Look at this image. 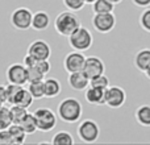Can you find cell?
<instances>
[{
  "label": "cell",
  "instance_id": "10",
  "mask_svg": "<svg viewBox=\"0 0 150 145\" xmlns=\"http://www.w3.org/2000/svg\"><path fill=\"white\" fill-rule=\"evenodd\" d=\"M127 100V92L124 88L120 86H109L107 88V95H105V106L109 108L117 109L122 107Z\"/></svg>",
  "mask_w": 150,
  "mask_h": 145
},
{
  "label": "cell",
  "instance_id": "39",
  "mask_svg": "<svg viewBox=\"0 0 150 145\" xmlns=\"http://www.w3.org/2000/svg\"><path fill=\"white\" fill-rule=\"evenodd\" d=\"M84 1H86V4H92L95 0H84Z\"/></svg>",
  "mask_w": 150,
  "mask_h": 145
},
{
  "label": "cell",
  "instance_id": "19",
  "mask_svg": "<svg viewBox=\"0 0 150 145\" xmlns=\"http://www.w3.org/2000/svg\"><path fill=\"white\" fill-rule=\"evenodd\" d=\"M33 95L30 94V91L28 90V88H21L20 92L17 94V96H16L15 99V103L13 104H17V106H21L24 107V108H29V107L33 104Z\"/></svg>",
  "mask_w": 150,
  "mask_h": 145
},
{
  "label": "cell",
  "instance_id": "33",
  "mask_svg": "<svg viewBox=\"0 0 150 145\" xmlns=\"http://www.w3.org/2000/svg\"><path fill=\"white\" fill-rule=\"evenodd\" d=\"M37 68L41 70L42 74L46 75L47 72H49L50 70H52V65H50L49 60H41V61H37Z\"/></svg>",
  "mask_w": 150,
  "mask_h": 145
},
{
  "label": "cell",
  "instance_id": "24",
  "mask_svg": "<svg viewBox=\"0 0 150 145\" xmlns=\"http://www.w3.org/2000/svg\"><path fill=\"white\" fill-rule=\"evenodd\" d=\"M28 90L33 95L34 99H42L45 98V79L42 80H36V82L29 83Z\"/></svg>",
  "mask_w": 150,
  "mask_h": 145
},
{
  "label": "cell",
  "instance_id": "8",
  "mask_svg": "<svg viewBox=\"0 0 150 145\" xmlns=\"http://www.w3.org/2000/svg\"><path fill=\"white\" fill-rule=\"evenodd\" d=\"M5 77L8 83L24 86L25 83H28V69L24 63H12L8 66Z\"/></svg>",
  "mask_w": 150,
  "mask_h": 145
},
{
  "label": "cell",
  "instance_id": "7",
  "mask_svg": "<svg viewBox=\"0 0 150 145\" xmlns=\"http://www.w3.org/2000/svg\"><path fill=\"white\" fill-rule=\"evenodd\" d=\"M91 24L96 32L101 34H107L113 31L116 26V16L113 15V12L93 13L92 18H91Z\"/></svg>",
  "mask_w": 150,
  "mask_h": 145
},
{
  "label": "cell",
  "instance_id": "38",
  "mask_svg": "<svg viewBox=\"0 0 150 145\" xmlns=\"http://www.w3.org/2000/svg\"><path fill=\"white\" fill-rule=\"evenodd\" d=\"M111 1H112V3H113V4H115V5H116V4H120V3H121V1H122V0H111Z\"/></svg>",
  "mask_w": 150,
  "mask_h": 145
},
{
  "label": "cell",
  "instance_id": "14",
  "mask_svg": "<svg viewBox=\"0 0 150 145\" xmlns=\"http://www.w3.org/2000/svg\"><path fill=\"white\" fill-rule=\"evenodd\" d=\"M90 78L86 75L84 71H76L70 72L67 78V83L73 90L75 91H84L90 86Z\"/></svg>",
  "mask_w": 150,
  "mask_h": 145
},
{
  "label": "cell",
  "instance_id": "36",
  "mask_svg": "<svg viewBox=\"0 0 150 145\" xmlns=\"http://www.w3.org/2000/svg\"><path fill=\"white\" fill-rule=\"evenodd\" d=\"M0 100L3 103H7V86L0 85Z\"/></svg>",
  "mask_w": 150,
  "mask_h": 145
},
{
  "label": "cell",
  "instance_id": "4",
  "mask_svg": "<svg viewBox=\"0 0 150 145\" xmlns=\"http://www.w3.org/2000/svg\"><path fill=\"white\" fill-rule=\"evenodd\" d=\"M76 133L80 141L86 144H92L98 141L99 135H100V128L95 120L86 119L82 123H79L76 128Z\"/></svg>",
  "mask_w": 150,
  "mask_h": 145
},
{
  "label": "cell",
  "instance_id": "5",
  "mask_svg": "<svg viewBox=\"0 0 150 145\" xmlns=\"http://www.w3.org/2000/svg\"><path fill=\"white\" fill-rule=\"evenodd\" d=\"M37 122V128L41 132H50L57 127V115L47 107H40L33 112Z\"/></svg>",
  "mask_w": 150,
  "mask_h": 145
},
{
  "label": "cell",
  "instance_id": "6",
  "mask_svg": "<svg viewBox=\"0 0 150 145\" xmlns=\"http://www.w3.org/2000/svg\"><path fill=\"white\" fill-rule=\"evenodd\" d=\"M33 15L34 13L29 8L18 7L11 13V24L17 31H28L32 28Z\"/></svg>",
  "mask_w": 150,
  "mask_h": 145
},
{
  "label": "cell",
  "instance_id": "27",
  "mask_svg": "<svg viewBox=\"0 0 150 145\" xmlns=\"http://www.w3.org/2000/svg\"><path fill=\"white\" fill-rule=\"evenodd\" d=\"M7 86V103L12 106L15 103V99L17 96V94L20 92V90L23 88V86L20 85H15V83H8Z\"/></svg>",
  "mask_w": 150,
  "mask_h": 145
},
{
  "label": "cell",
  "instance_id": "13",
  "mask_svg": "<svg viewBox=\"0 0 150 145\" xmlns=\"http://www.w3.org/2000/svg\"><path fill=\"white\" fill-rule=\"evenodd\" d=\"M105 95H107L105 88L93 87V86H88V88L84 92L86 100L91 106H103V104H105Z\"/></svg>",
  "mask_w": 150,
  "mask_h": 145
},
{
  "label": "cell",
  "instance_id": "20",
  "mask_svg": "<svg viewBox=\"0 0 150 145\" xmlns=\"http://www.w3.org/2000/svg\"><path fill=\"white\" fill-rule=\"evenodd\" d=\"M8 131H9V133L12 135V139H13V143L15 144H24L25 143V139L26 136H28V133L24 131V128L21 127L20 124H16V123H13L12 125H11L9 128H8Z\"/></svg>",
  "mask_w": 150,
  "mask_h": 145
},
{
  "label": "cell",
  "instance_id": "2",
  "mask_svg": "<svg viewBox=\"0 0 150 145\" xmlns=\"http://www.w3.org/2000/svg\"><path fill=\"white\" fill-rule=\"evenodd\" d=\"M79 18L73 11H65L57 15L54 18V29L58 34L63 37H69L76 28H79Z\"/></svg>",
  "mask_w": 150,
  "mask_h": 145
},
{
  "label": "cell",
  "instance_id": "18",
  "mask_svg": "<svg viewBox=\"0 0 150 145\" xmlns=\"http://www.w3.org/2000/svg\"><path fill=\"white\" fill-rule=\"evenodd\" d=\"M136 122L142 127H150V106L149 104H142L137 107L134 112Z\"/></svg>",
  "mask_w": 150,
  "mask_h": 145
},
{
  "label": "cell",
  "instance_id": "31",
  "mask_svg": "<svg viewBox=\"0 0 150 145\" xmlns=\"http://www.w3.org/2000/svg\"><path fill=\"white\" fill-rule=\"evenodd\" d=\"M90 86H93V87H100V88H108L109 87V79L108 77H105L104 74L99 75L96 78H92L90 80Z\"/></svg>",
  "mask_w": 150,
  "mask_h": 145
},
{
  "label": "cell",
  "instance_id": "37",
  "mask_svg": "<svg viewBox=\"0 0 150 145\" xmlns=\"http://www.w3.org/2000/svg\"><path fill=\"white\" fill-rule=\"evenodd\" d=\"M144 74H145L146 77H148V79H150V68H149V69H148V70H146L145 72H144Z\"/></svg>",
  "mask_w": 150,
  "mask_h": 145
},
{
  "label": "cell",
  "instance_id": "29",
  "mask_svg": "<svg viewBox=\"0 0 150 145\" xmlns=\"http://www.w3.org/2000/svg\"><path fill=\"white\" fill-rule=\"evenodd\" d=\"M62 3L69 11H73V12L82 11L86 5L84 0H62Z\"/></svg>",
  "mask_w": 150,
  "mask_h": 145
},
{
  "label": "cell",
  "instance_id": "26",
  "mask_svg": "<svg viewBox=\"0 0 150 145\" xmlns=\"http://www.w3.org/2000/svg\"><path fill=\"white\" fill-rule=\"evenodd\" d=\"M9 108H11V115H12V122L16 123V124H20L21 120L28 114V111H26L28 108H24V107L17 106V104H12Z\"/></svg>",
  "mask_w": 150,
  "mask_h": 145
},
{
  "label": "cell",
  "instance_id": "9",
  "mask_svg": "<svg viewBox=\"0 0 150 145\" xmlns=\"http://www.w3.org/2000/svg\"><path fill=\"white\" fill-rule=\"evenodd\" d=\"M86 57L83 54V52H70L69 54H66L65 60H63V68L65 70L70 74V72H76V71H83L84 70V65H86Z\"/></svg>",
  "mask_w": 150,
  "mask_h": 145
},
{
  "label": "cell",
  "instance_id": "25",
  "mask_svg": "<svg viewBox=\"0 0 150 145\" xmlns=\"http://www.w3.org/2000/svg\"><path fill=\"white\" fill-rule=\"evenodd\" d=\"M12 124L13 122H12V115H11V108L1 106L0 107V131L8 129Z\"/></svg>",
  "mask_w": 150,
  "mask_h": 145
},
{
  "label": "cell",
  "instance_id": "1",
  "mask_svg": "<svg viewBox=\"0 0 150 145\" xmlns=\"http://www.w3.org/2000/svg\"><path fill=\"white\" fill-rule=\"evenodd\" d=\"M57 115L63 123L67 124L78 123L83 115L82 103L76 98H65L58 104Z\"/></svg>",
  "mask_w": 150,
  "mask_h": 145
},
{
  "label": "cell",
  "instance_id": "34",
  "mask_svg": "<svg viewBox=\"0 0 150 145\" xmlns=\"http://www.w3.org/2000/svg\"><path fill=\"white\" fill-rule=\"evenodd\" d=\"M23 63L26 66V68H33V66L37 65V60L33 57V55L29 54V53H26V55L23 60Z\"/></svg>",
  "mask_w": 150,
  "mask_h": 145
},
{
  "label": "cell",
  "instance_id": "17",
  "mask_svg": "<svg viewBox=\"0 0 150 145\" xmlns=\"http://www.w3.org/2000/svg\"><path fill=\"white\" fill-rule=\"evenodd\" d=\"M62 91V85L57 78H47L45 79V98H55Z\"/></svg>",
  "mask_w": 150,
  "mask_h": 145
},
{
  "label": "cell",
  "instance_id": "11",
  "mask_svg": "<svg viewBox=\"0 0 150 145\" xmlns=\"http://www.w3.org/2000/svg\"><path fill=\"white\" fill-rule=\"evenodd\" d=\"M28 53L33 55L37 61L41 60H49L52 55V48L44 40H34L29 44L28 46Z\"/></svg>",
  "mask_w": 150,
  "mask_h": 145
},
{
  "label": "cell",
  "instance_id": "32",
  "mask_svg": "<svg viewBox=\"0 0 150 145\" xmlns=\"http://www.w3.org/2000/svg\"><path fill=\"white\" fill-rule=\"evenodd\" d=\"M12 144L15 143H13L12 135L9 133V131L8 129L0 131V145H12Z\"/></svg>",
  "mask_w": 150,
  "mask_h": 145
},
{
  "label": "cell",
  "instance_id": "16",
  "mask_svg": "<svg viewBox=\"0 0 150 145\" xmlns=\"http://www.w3.org/2000/svg\"><path fill=\"white\" fill-rule=\"evenodd\" d=\"M50 25V16L45 11H38L33 15V21H32V29L37 32L46 31Z\"/></svg>",
  "mask_w": 150,
  "mask_h": 145
},
{
  "label": "cell",
  "instance_id": "23",
  "mask_svg": "<svg viewBox=\"0 0 150 145\" xmlns=\"http://www.w3.org/2000/svg\"><path fill=\"white\" fill-rule=\"evenodd\" d=\"M52 144L53 145H73L74 139L71 136V133L67 132V131H59V132H57L53 136Z\"/></svg>",
  "mask_w": 150,
  "mask_h": 145
},
{
  "label": "cell",
  "instance_id": "30",
  "mask_svg": "<svg viewBox=\"0 0 150 145\" xmlns=\"http://www.w3.org/2000/svg\"><path fill=\"white\" fill-rule=\"evenodd\" d=\"M26 69H28V83L45 79V74H42L41 70H40L37 66H33V68H26Z\"/></svg>",
  "mask_w": 150,
  "mask_h": 145
},
{
  "label": "cell",
  "instance_id": "3",
  "mask_svg": "<svg viewBox=\"0 0 150 145\" xmlns=\"http://www.w3.org/2000/svg\"><path fill=\"white\" fill-rule=\"evenodd\" d=\"M67 38L70 48L73 50H78V52H87L93 44L92 33L86 26L76 28Z\"/></svg>",
  "mask_w": 150,
  "mask_h": 145
},
{
  "label": "cell",
  "instance_id": "28",
  "mask_svg": "<svg viewBox=\"0 0 150 145\" xmlns=\"http://www.w3.org/2000/svg\"><path fill=\"white\" fill-rule=\"evenodd\" d=\"M138 24L145 32L150 33V8H144V11L141 12L140 17H138Z\"/></svg>",
  "mask_w": 150,
  "mask_h": 145
},
{
  "label": "cell",
  "instance_id": "22",
  "mask_svg": "<svg viewBox=\"0 0 150 145\" xmlns=\"http://www.w3.org/2000/svg\"><path fill=\"white\" fill-rule=\"evenodd\" d=\"M20 125L24 128V131H25L28 135H33L36 131H38V128H37L36 117H34V114H30V112H28V114L25 115V117L21 120Z\"/></svg>",
  "mask_w": 150,
  "mask_h": 145
},
{
  "label": "cell",
  "instance_id": "21",
  "mask_svg": "<svg viewBox=\"0 0 150 145\" xmlns=\"http://www.w3.org/2000/svg\"><path fill=\"white\" fill-rule=\"evenodd\" d=\"M91 5L93 13H108L115 11V4L111 0H95Z\"/></svg>",
  "mask_w": 150,
  "mask_h": 145
},
{
  "label": "cell",
  "instance_id": "15",
  "mask_svg": "<svg viewBox=\"0 0 150 145\" xmlns=\"http://www.w3.org/2000/svg\"><path fill=\"white\" fill-rule=\"evenodd\" d=\"M133 65L138 71L145 72L150 68V49H141L133 58Z\"/></svg>",
  "mask_w": 150,
  "mask_h": 145
},
{
  "label": "cell",
  "instance_id": "40",
  "mask_svg": "<svg viewBox=\"0 0 150 145\" xmlns=\"http://www.w3.org/2000/svg\"><path fill=\"white\" fill-rule=\"evenodd\" d=\"M1 106H4V103H3V102L0 100V107H1Z\"/></svg>",
  "mask_w": 150,
  "mask_h": 145
},
{
  "label": "cell",
  "instance_id": "35",
  "mask_svg": "<svg viewBox=\"0 0 150 145\" xmlns=\"http://www.w3.org/2000/svg\"><path fill=\"white\" fill-rule=\"evenodd\" d=\"M132 3L138 8H148V7H150V0H132Z\"/></svg>",
  "mask_w": 150,
  "mask_h": 145
},
{
  "label": "cell",
  "instance_id": "12",
  "mask_svg": "<svg viewBox=\"0 0 150 145\" xmlns=\"http://www.w3.org/2000/svg\"><path fill=\"white\" fill-rule=\"evenodd\" d=\"M86 75H87L90 79H92V78H96L99 77V75L104 74V71H105V65H104L103 60L99 57H96V55H90V57H87V60H86V65H84V70Z\"/></svg>",
  "mask_w": 150,
  "mask_h": 145
}]
</instances>
